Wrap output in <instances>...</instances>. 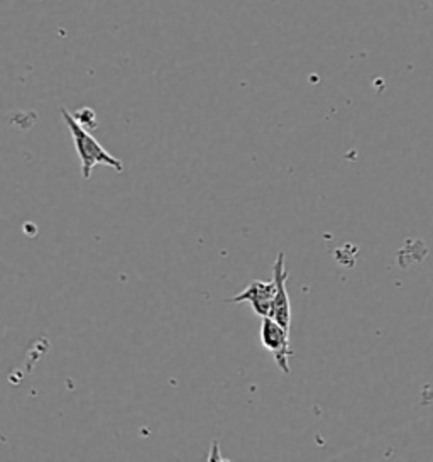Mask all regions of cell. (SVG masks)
I'll use <instances>...</instances> for the list:
<instances>
[{
	"label": "cell",
	"instance_id": "3",
	"mask_svg": "<svg viewBox=\"0 0 433 462\" xmlns=\"http://www.w3.org/2000/svg\"><path fill=\"white\" fill-rule=\"evenodd\" d=\"M272 280L276 283V295H274L271 319H274L280 326L290 330L291 328V301H290V295L286 290L288 272L284 268V253L278 254V259L272 266Z\"/></svg>",
	"mask_w": 433,
	"mask_h": 462
},
{
	"label": "cell",
	"instance_id": "5",
	"mask_svg": "<svg viewBox=\"0 0 433 462\" xmlns=\"http://www.w3.org/2000/svg\"><path fill=\"white\" fill-rule=\"evenodd\" d=\"M75 119H77L85 129H87V127H90V129L97 127V116H95L94 110L88 109V107L78 110V112L75 114Z\"/></svg>",
	"mask_w": 433,
	"mask_h": 462
},
{
	"label": "cell",
	"instance_id": "2",
	"mask_svg": "<svg viewBox=\"0 0 433 462\" xmlns=\"http://www.w3.org/2000/svg\"><path fill=\"white\" fill-rule=\"evenodd\" d=\"M261 344L264 346L266 351H270L280 369L284 374H290V357L293 356V351L290 347V330H286L283 326H280L274 319L271 317H263L261 324Z\"/></svg>",
	"mask_w": 433,
	"mask_h": 462
},
{
	"label": "cell",
	"instance_id": "1",
	"mask_svg": "<svg viewBox=\"0 0 433 462\" xmlns=\"http://www.w3.org/2000/svg\"><path fill=\"white\" fill-rule=\"evenodd\" d=\"M61 116L63 121L68 125L71 139L75 144V150L78 152L81 163V177L85 180H90L95 166L98 164H106L114 168L117 173L124 171L121 160H117L115 156H112L97 139H95L83 125H81L73 114H69L65 107H61Z\"/></svg>",
	"mask_w": 433,
	"mask_h": 462
},
{
	"label": "cell",
	"instance_id": "4",
	"mask_svg": "<svg viewBox=\"0 0 433 462\" xmlns=\"http://www.w3.org/2000/svg\"><path fill=\"white\" fill-rule=\"evenodd\" d=\"M274 295H276V283H274V280H271V282L254 280L239 295L232 297L227 301L229 303L247 301V303H251L253 310L259 317H271Z\"/></svg>",
	"mask_w": 433,
	"mask_h": 462
}]
</instances>
